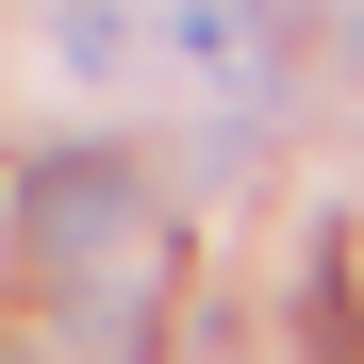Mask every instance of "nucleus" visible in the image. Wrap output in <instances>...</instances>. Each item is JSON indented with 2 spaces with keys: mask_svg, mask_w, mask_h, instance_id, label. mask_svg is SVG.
I'll return each instance as SVG.
<instances>
[{
  "mask_svg": "<svg viewBox=\"0 0 364 364\" xmlns=\"http://www.w3.org/2000/svg\"><path fill=\"white\" fill-rule=\"evenodd\" d=\"M133 166L116 149H33V182H17V265L33 282H100L116 249H133Z\"/></svg>",
  "mask_w": 364,
  "mask_h": 364,
  "instance_id": "nucleus-1",
  "label": "nucleus"
},
{
  "mask_svg": "<svg viewBox=\"0 0 364 364\" xmlns=\"http://www.w3.org/2000/svg\"><path fill=\"white\" fill-rule=\"evenodd\" d=\"M265 33H282V0H182V50L199 67H265Z\"/></svg>",
  "mask_w": 364,
  "mask_h": 364,
  "instance_id": "nucleus-2",
  "label": "nucleus"
}]
</instances>
